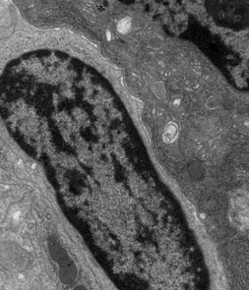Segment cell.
Wrapping results in <instances>:
<instances>
[{
	"label": "cell",
	"instance_id": "obj_3",
	"mask_svg": "<svg viewBox=\"0 0 249 290\" xmlns=\"http://www.w3.org/2000/svg\"><path fill=\"white\" fill-rule=\"evenodd\" d=\"M129 25L130 23L128 22V21H126L125 19V20H123V22L120 23V27H119V29H120V30L122 31V32H125L126 29H128Z\"/></svg>",
	"mask_w": 249,
	"mask_h": 290
},
{
	"label": "cell",
	"instance_id": "obj_2",
	"mask_svg": "<svg viewBox=\"0 0 249 290\" xmlns=\"http://www.w3.org/2000/svg\"><path fill=\"white\" fill-rule=\"evenodd\" d=\"M49 248L52 258L59 265L61 281L66 284L74 282L77 275V270L74 262L68 256L67 252L55 239H50Z\"/></svg>",
	"mask_w": 249,
	"mask_h": 290
},
{
	"label": "cell",
	"instance_id": "obj_1",
	"mask_svg": "<svg viewBox=\"0 0 249 290\" xmlns=\"http://www.w3.org/2000/svg\"><path fill=\"white\" fill-rule=\"evenodd\" d=\"M205 4L217 25L234 31L249 28V0H205Z\"/></svg>",
	"mask_w": 249,
	"mask_h": 290
}]
</instances>
